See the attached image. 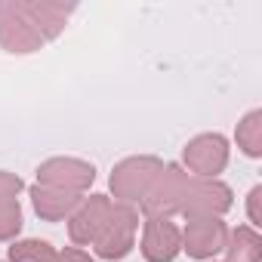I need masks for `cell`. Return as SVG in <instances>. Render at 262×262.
<instances>
[{
  "mask_svg": "<svg viewBox=\"0 0 262 262\" xmlns=\"http://www.w3.org/2000/svg\"><path fill=\"white\" fill-rule=\"evenodd\" d=\"M228 228L222 216H188V225L182 231V250H188L191 259H210L219 250H225Z\"/></svg>",
  "mask_w": 262,
  "mask_h": 262,
  "instance_id": "obj_5",
  "label": "cell"
},
{
  "mask_svg": "<svg viewBox=\"0 0 262 262\" xmlns=\"http://www.w3.org/2000/svg\"><path fill=\"white\" fill-rule=\"evenodd\" d=\"M59 262H93L83 250H77V247H68V250H62L59 253Z\"/></svg>",
  "mask_w": 262,
  "mask_h": 262,
  "instance_id": "obj_19",
  "label": "cell"
},
{
  "mask_svg": "<svg viewBox=\"0 0 262 262\" xmlns=\"http://www.w3.org/2000/svg\"><path fill=\"white\" fill-rule=\"evenodd\" d=\"M111 207L114 201L105 198V194H90L86 201L77 204V210L71 213V222H68V234L74 244H93L99 237V231L105 228L108 216H111Z\"/></svg>",
  "mask_w": 262,
  "mask_h": 262,
  "instance_id": "obj_9",
  "label": "cell"
},
{
  "mask_svg": "<svg viewBox=\"0 0 262 262\" xmlns=\"http://www.w3.org/2000/svg\"><path fill=\"white\" fill-rule=\"evenodd\" d=\"M22 191V179L13 176V173H0V201H7V198H16Z\"/></svg>",
  "mask_w": 262,
  "mask_h": 262,
  "instance_id": "obj_17",
  "label": "cell"
},
{
  "mask_svg": "<svg viewBox=\"0 0 262 262\" xmlns=\"http://www.w3.org/2000/svg\"><path fill=\"white\" fill-rule=\"evenodd\" d=\"M185 167L201 176V179H216V173L225 170L228 164V142L219 136V133H204V136H194L188 145H185Z\"/></svg>",
  "mask_w": 262,
  "mask_h": 262,
  "instance_id": "obj_7",
  "label": "cell"
},
{
  "mask_svg": "<svg viewBox=\"0 0 262 262\" xmlns=\"http://www.w3.org/2000/svg\"><path fill=\"white\" fill-rule=\"evenodd\" d=\"M182 250V231L167 216H148L142 231V256L148 262H173Z\"/></svg>",
  "mask_w": 262,
  "mask_h": 262,
  "instance_id": "obj_10",
  "label": "cell"
},
{
  "mask_svg": "<svg viewBox=\"0 0 262 262\" xmlns=\"http://www.w3.org/2000/svg\"><path fill=\"white\" fill-rule=\"evenodd\" d=\"M0 47L10 53H34L43 47L40 31L28 22L19 4H0Z\"/></svg>",
  "mask_w": 262,
  "mask_h": 262,
  "instance_id": "obj_8",
  "label": "cell"
},
{
  "mask_svg": "<svg viewBox=\"0 0 262 262\" xmlns=\"http://www.w3.org/2000/svg\"><path fill=\"white\" fill-rule=\"evenodd\" d=\"M225 262H262V237L256 228L241 225L225 241Z\"/></svg>",
  "mask_w": 262,
  "mask_h": 262,
  "instance_id": "obj_13",
  "label": "cell"
},
{
  "mask_svg": "<svg viewBox=\"0 0 262 262\" xmlns=\"http://www.w3.org/2000/svg\"><path fill=\"white\" fill-rule=\"evenodd\" d=\"M10 262H59V253L47 241H16L10 247Z\"/></svg>",
  "mask_w": 262,
  "mask_h": 262,
  "instance_id": "obj_15",
  "label": "cell"
},
{
  "mask_svg": "<svg viewBox=\"0 0 262 262\" xmlns=\"http://www.w3.org/2000/svg\"><path fill=\"white\" fill-rule=\"evenodd\" d=\"M188 179H191V176H188L179 164H164L161 173L155 176V182L148 185L145 198L139 201L142 210H145L148 216H167V219H170V216L179 213V207H182Z\"/></svg>",
  "mask_w": 262,
  "mask_h": 262,
  "instance_id": "obj_2",
  "label": "cell"
},
{
  "mask_svg": "<svg viewBox=\"0 0 262 262\" xmlns=\"http://www.w3.org/2000/svg\"><path fill=\"white\" fill-rule=\"evenodd\" d=\"M31 201H34V210L40 219L47 222H59L65 216H71L80 204V194H71V191H62V188H47V185H34L31 188Z\"/></svg>",
  "mask_w": 262,
  "mask_h": 262,
  "instance_id": "obj_12",
  "label": "cell"
},
{
  "mask_svg": "<svg viewBox=\"0 0 262 262\" xmlns=\"http://www.w3.org/2000/svg\"><path fill=\"white\" fill-rule=\"evenodd\" d=\"M139 228V213L133 204H114L111 216L105 222V228L99 231V237L93 241L96 256L99 259H123L129 250H133V237Z\"/></svg>",
  "mask_w": 262,
  "mask_h": 262,
  "instance_id": "obj_1",
  "label": "cell"
},
{
  "mask_svg": "<svg viewBox=\"0 0 262 262\" xmlns=\"http://www.w3.org/2000/svg\"><path fill=\"white\" fill-rule=\"evenodd\" d=\"M19 7H22V13L28 16V22L40 31L43 40H53V37L65 28L68 16L74 13V7H65V4H47V0H31V4H19Z\"/></svg>",
  "mask_w": 262,
  "mask_h": 262,
  "instance_id": "obj_11",
  "label": "cell"
},
{
  "mask_svg": "<svg viewBox=\"0 0 262 262\" xmlns=\"http://www.w3.org/2000/svg\"><path fill=\"white\" fill-rule=\"evenodd\" d=\"M22 231V207L19 198L0 201V241H13Z\"/></svg>",
  "mask_w": 262,
  "mask_h": 262,
  "instance_id": "obj_16",
  "label": "cell"
},
{
  "mask_svg": "<svg viewBox=\"0 0 262 262\" xmlns=\"http://www.w3.org/2000/svg\"><path fill=\"white\" fill-rule=\"evenodd\" d=\"M228 207H231V188H228V185H222L219 179L191 176L179 213H182L185 219H188V216H222Z\"/></svg>",
  "mask_w": 262,
  "mask_h": 262,
  "instance_id": "obj_4",
  "label": "cell"
},
{
  "mask_svg": "<svg viewBox=\"0 0 262 262\" xmlns=\"http://www.w3.org/2000/svg\"><path fill=\"white\" fill-rule=\"evenodd\" d=\"M161 167L164 164L158 158H126V161H120L114 167V173H111V191H114L117 204L142 201L148 185L161 173Z\"/></svg>",
  "mask_w": 262,
  "mask_h": 262,
  "instance_id": "obj_3",
  "label": "cell"
},
{
  "mask_svg": "<svg viewBox=\"0 0 262 262\" xmlns=\"http://www.w3.org/2000/svg\"><path fill=\"white\" fill-rule=\"evenodd\" d=\"M237 145L250 158H259L262 155V111H250L237 123Z\"/></svg>",
  "mask_w": 262,
  "mask_h": 262,
  "instance_id": "obj_14",
  "label": "cell"
},
{
  "mask_svg": "<svg viewBox=\"0 0 262 262\" xmlns=\"http://www.w3.org/2000/svg\"><path fill=\"white\" fill-rule=\"evenodd\" d=\"M259 201H262V185H256L253 191H250V222L253 225H262V216H259ZM250 225V228H253Z\"/></svg>",
  "mask_w": 262,
  "mask_h": 262,
  "instance_id": "obj_18",
  "label": "cell"
},
{
  "mask_svg": "<svg viewBox=\"0 0 262 262\" xmlns=\"http://www.w3.org/2000/svg\"><path fill=\"white\" fill-rule=\"evenodd\" d=\"M37 185H47V188H62V191H71V194H80L93 185L96 179V170L93 164L86 161H77V158H53L47 164H40L37 170Z\"/></svg>",
  "mask_w": 262,
  "mask_h": 262,
  "instance_id": "obj_6",
  "label": "cell"
}]
</instances>
